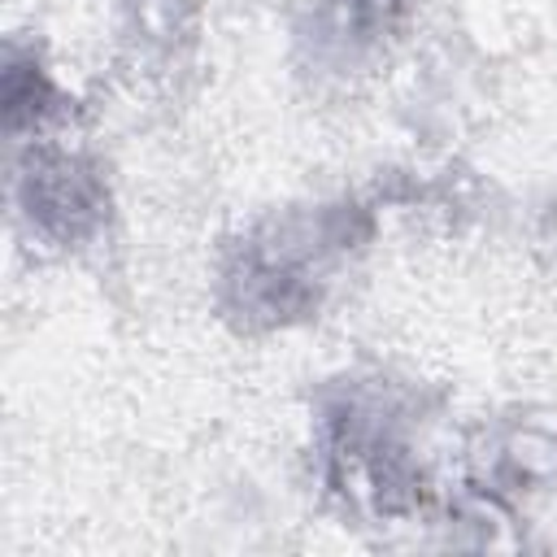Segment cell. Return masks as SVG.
I'll list each match as a JSON object with an SVG mask.
<instances>
[{"mask_svg":"<svg viewBox=\"0 0 557 557\" xmlns=\"http://www.w3.org/2000/svg\"><path fill=\"white\" fill-rule=\"evenodd\" d=\"M200 30V0H131V39L152 61H178Z\"/></svg>","mask_w":557,"mask_h":557,"instance_id":"obj_2","label":"cell"},{"mask_svg":"<svg viewBox=\"0 0 557 557\" xmlns=\"http://www.w3.org/2000/svg\"><path fill=\"white\" fill-rule=\"evenodd\" d=\"M17 209L39 239L74 248L104 226L109 196L100 170L83 152L44 139L30 144V157L17 174Z\"/></svg>","mask_w":557,"mask_h":557,"instance_id":"obj_1","label":"cell"},{"mask_svg":"<svg viewBox=\"0 0 557 557\" xmlns=\"http://www.w3.org/2000/svg\"><path fill=\"white\" fill-rule=\"evenodd\" d=\"M496 466H500L505 479L527 483V487L557 483V435H548L540 426H518L500 440Z\"/></svg>","mask_w":557,"mask_h":557,"instance_id":"obj_3","label":"cell"}]
</instances>
